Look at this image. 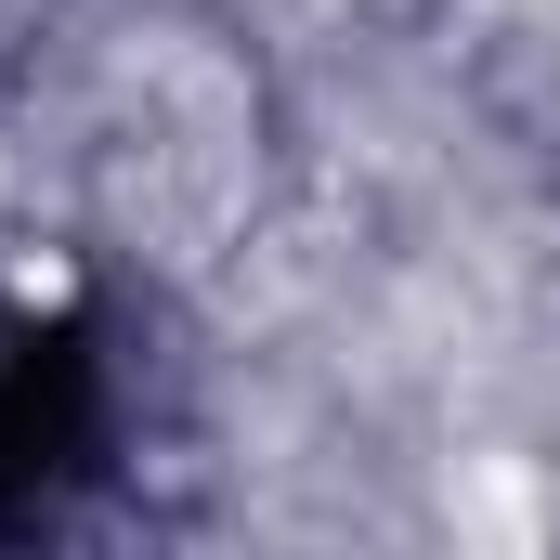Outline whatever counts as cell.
Listing matches in <instances>:
<instances>
[{
    "label": "cell",
    "instance_id": "1",
    "mask_svg": "<svg viewBox=\"0 0 560 560\" xmlns=\"http://www.w3.org/2000/svg\"><path fill=\"white\" fill-rule=\"evenodd\" d=\"M79 418H92V365L52 339H26L13 365H0V482H39V469H66V443H79Z\"/></svg>",
    "mask_w": 560,
    "mask_h": 560
}]
</instances>
